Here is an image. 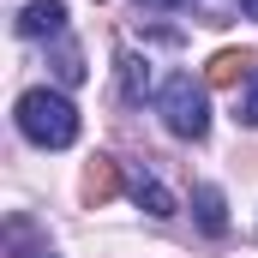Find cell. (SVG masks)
<instances>
[{
  "mask_svg": "<svg viewBox=\"0 0 258 258\" xmlns=\"http://www.w3.org/2000/svg\"><path fill=\"white\" fill-rule=\"evenodd\" d=\"M18 132L30 144H42V150H66L78 138V108L60 90H24L18 96Z\"/></svg>",
  "mask_w": 258,
  "mask_h": 258,
  "instance_id": "obj_1",
  "label": "cell"
},
{
  "mask_svg": "<svg viewBox=\"0 0 258 258\" xmlns=\"http://www.w3.org/2000/svg\"><path fill=\"white\" fill-rule=\"evenodd\" d=\"M156 108H162V120H168V132H174V138H204V132H210V102H204V84H198L192 72L162 78Z\"/></svg>",
  "mask_w": 258,
  "mask_h": 258,
  "instance_id": "obj_2",
  "label": "cell"
},
{
  "mask_svg": "<svg viewBox=\"0 0 258 258\" xmlns=\"http://www.w3.org/2000/svg\"><path fill=\"white\" fill-rule=\"evenodd\" d=\"M18 36H24V42H36V36H54V42H60L66 36V6L60 0H30V6L18 12Z\"/></svg>",
  "mask_w": 258,
  "mask_h": 258,
  "instance_id": "obj_3",
  "label": "cell"
},
{
  "mask_svg": "<svg viewBox=\"0 0 258 258\" xmlns=\"http://www.w3.org/2000/svg\"><path fill=\"white\" fill-rule=\"evenodd\" d=\"M258 60L246 54V48H222L216 60L204 66V84H216V90H228V84H240V78H252Z\"/></svg>",
  "mask_w": 258,
  "mask_h": 258,
  "instance_id": "obj_4",
  "label": "cell"
},
{
  "mask_svg": "<svg viewBox=\"0 0 258 258\" xmlns=\"http://www.w3.org/2000/svg\"><path fill=\"white\" fill-rule=\"evenodd\" d=\"M114 192H120V168H114L108 156H90V168H84V198H90V204H108Z\"/></svg>",
  "mask_w": 258,
  "mask_h": 258,
  "instance_id": "obj_5",
  "label": "cell"
},
{
  "mask_svg": "<svg viewBox=\"0 0 258 258\" xmlns=\"http://www.w3.org/2000/svg\"><path fill=\"white\" fill-rule=\"evenodd\" d=\"M132 204L150 210V216H174V192H168L156 174H132Z\"/></svg>",
  "mask_w": 258,
  "mask_h": 258,
  "instance_id": "obj_6",
  "label": "cell"
},
{
  "mask_svg": "<svg viewBox=\"0 0 258 258\" xmlns=\"http://www.w3.org/2000/svg\"><path fill=\"white\" fill-rule=\"evenodd\" d=\"M144 90H150V60L120 54V96H126V102H144Z\"/></svg>",
  "mask_w": 258,
  "mask_h": 258,
  "instance_id": "obj_7",
  "label": "cell"
},
{
  "mask_svg": "<svg viewBox=\"0 0 258 258\" xmlns=\"http://www.w3.org/2000/svg\"><path fill=\"white\" fill-rule=\"evenodd\" d=\"M192 204H198V222H204V234H222V228H228V210H222V192H216V186H198Z\"/></svg>",
  "mask_w": 258,
  "mask_h": 258,
  "instance_id": "obj_8",
  "label": "cell"
},
{
  "mask_svg": "<svg viewBox=\"0 0 258 258\" xmlns=\"http://www.w3.org/2000/svg\"><path fill=\"white\" fill-rule=\"evenodd\" d=\"M54 72H60V84H84V60H78V48L60 36V54H54Z\"/></svg>",
  "mask_w": 258,
  "mask_h": 258,
  "instance_id": "obj_9",
  "label": "cell"
},
{
  "mask_svg": "<svg viewBox=\"0 0 258 258\" xmlns=\"http://www.w3.org/2000/svg\"><path fill=\"white\" fill-rule=\"evenodd\" d=\"M240 120L258 126V72H252V90H246V102H240Z\"/></svg>",
  "mask_w": 258,
  "mask_h": 258,
  "instance_id": "obj_10",
  "label": "cell"
},
{
  "mask_svg": "<svg viewBox=\"0 0 258 258\" xmlns=\"http://www.w3.org/2000/svg\"><path fill=\"white\" fill-rule=\"evenodd\" d=\"M138 6H186V0H138Z\"/></svg>",
  "mask_w": 258,
  "mask_h": 258,
  "instance_id": "obj_11",
  "label": "cell"
},
{
  "mask_svg": "<svg viewBox=\"0 0 258 258\" xmlns=\"http://www.w3.org/2000/svg\"><path fill=\"white\" fill-rule=\"evenodd\" d=\"M240 6H246V12H258V0H240Z\"/></svg>",
  "mask_w": 258,
  "mask_h": 258,
  "instance_id": "obj_12",
  "label": "cell"
},
{
  "mask_svg": "<svg viewBox=\"0 0 258 258\" xmlns=\"http://www.w3.org/2000/svg\"><path fill=\"white\" fill-rule=\"evenodd\" d=\"M36 258H54V252H36Z\"/></svg>",
  "mask_w": 258,
  "mask_h": 258,
  "instance_id": "obj_13",
  "label": "cell"
}]
</instances>
